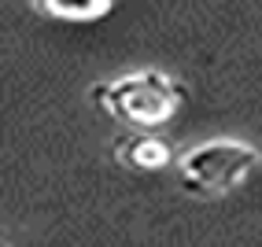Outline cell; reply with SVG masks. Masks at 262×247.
Here are the masks:
<instances>
[{"label": "cell", "mask_w": 262, "mask_h": 247, "mask_svg": "<svg viewBox=\"0 0 262 247\" xmlns=\"http://www.w3.org/2000/svg\"><path fill=\"white\" fill-rule=\"evenodd\" d=\"M262 163V151L255 144L240 137H211V140H200L178 155V181L185 192L192 196H203V199H214L233 192L248 173Z\"/></svg>", "instance_id": "cell-2"}, {"label": "cell", "mask_w": 262, "mask_h": 247, "mask_svg": "<svg viewBox=\"0 0 262 247\" xmlns=\"http://www.w3.org/2000/svg\"><path fill=\"white\" fill-rule=\"evenodd\" d=\"M93 100L111 118L151 133V129L166 126L185 107L188 89H185V81H178L166 70L144 66V70H129L122 78H107V81L93 85Z\"/></svg>", "instance_id": "cell-1"}, {"label": "cell", "mask_w": 262, "mask_h": 247, "mask_svg": "<svg viewBox=\"0 0 262 247\" xmlns=\"http://www.w3.org/2000/svg\"><path fill=\"white\" fill-rule=\"evenodd\" d=\"M115 155H118V163H126L129 170H166V166L178 163L173 148L159 133H148V129H133L126 137H118Z\"/></svg>", "instance_id": "cell-3"}, {"label": "cell", "mask_w": 262, "mask_h": 247, "mask_svg": "<svg viewBox=\"0 0 262 247\" xmlns=\"http://www.w3.org/2000/svg\"><path fill=\"white\" fill-rule=\"evenodd\" d=\"M33 8L59 23H96L115 8V0H33Z\"/></svg>", "instance_id": "cell-4"}]
</instances>
